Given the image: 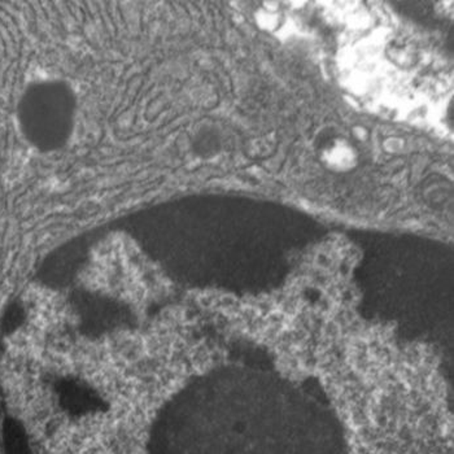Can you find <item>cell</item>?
Masks as SVG:
<instances>
[{
    "label": "cell",
    "instance_id": "cell-1",
    "mask_svg": "<svg viewBox=\"0 0 454 454\" xmlns=\"http://www.w3.org/2000/svg\"><path fill=\"white\" fill-rule=\"evenodd\" d=\"M354 152L351 147L345 143L339 142L335 146L331 147L330 149H327L324 152V160L334 169L339 170H345L353 167L354 164Z\"/></svg>",
    "mask_w": 454,
    "mask_h": 454
},
{
    "label": "cell",
    "instance_id": "cell-2",
    "mask_svg": "<svg viewBox=\"0 0 454 454\" xmlns=\"http://www.w3.org/2000/svg\"><path fill=\"white\" fill-rule=\"evenodd\" d=\"M4 443L9 453H25L26 452V439L22 431L21 426L15 421H8L4 426Z\"/></svg>",
    "mask_w": 454,
    "mask_h": 454
}]
</instances>
